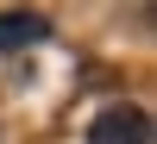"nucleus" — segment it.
Listing matches in <instances>:
<instances>
[{
    "mask_svg": "<svg viewBox=\"0 0 157 144\" xmlns=\"http://www.w3.org/2000/svg\"><path fill=\"white\" fill-rule=\"evenodd\" d=\"M88 144H151V113L145 107H101L88 119Z\"/></svg>",
    "mask_w": 157,
    "mask_h": 144,
    "instance_id": "1",
    "label": "nucleus"
},
{
    "mask_svg": "<svg viewBox=\"0 0 157 144\" xmlns=\"http://www.w3.org/2000/svg\"><path fill=\"white\" fill-rule=\"evenodd\" d=\"M44 38H50V19H44V13H32V6L0 13V57H6V50H25V44H44Z\"/></svg>",
    "mask_w": 157,
    "mask_h": 144,
    "instance_id": "2",
    "label": "nucleus"
}]
</instances>
